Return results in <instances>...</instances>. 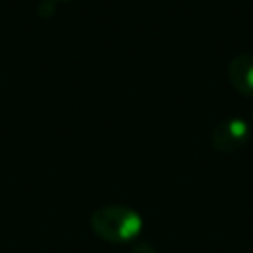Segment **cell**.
Instances as JSON below:
<instances>
[{
    "label": "cell",
    "instance_id": "6da1fadb",
    "mask_svg": "<svg viewBox=\"0 0 253 253\" xmlns=\"http://www.w3.org/2000/svg\"><path fill=\"white\" fill-rule=\"evenodd\" d=\"M90 227L108 243H130L141 234L142 217L125 205H104L92 213Z\"/></svg>",
    "mask_w": 253,
    "mask_h": 253
},
{
    "label": "cell",
    "instance_id": "7a4b0ae2",
    "mask_svg": "<svg viewBox=\"0 0 253 253\" xmlns=\"http://www.w3.org/2000/svg\"><path fill=\"white\" fill-rule=\"evenodd\" d=\"M250 141V125L243 118H227L217 123L211 132V144L218 153L231 155Z\"/></svg>",
    "mask_w": 253,
    "mask_h": 253
},
{
    "label": "cell",
    "instance_id": "3957f363",
    "mask_svg": "<svg viewBox=\"0 0 253 253\" xmlns=\"http://www.w3.org/2000/svg\"><path fill=\"white\" fill-rule=\"evenodd\" d=\"M227 77L236 92L253 97V54L236 56L227 68Z\"/></svg>",
    "mask_w": 253,
    "mask_h": 253
},
{
    "label": "cell",
    "instance_id": "277c9868",
    "mask_svg": "<svg viewBox=\"0 0 253 253\" xmlns=\"http://www.w3.org/2000/svg\"><path fill=\"white\" fill-rule=\"evenodd\" d=\"M132 253H155V248L149 243H137L132 248Z\"/></svg>",
    "mask_w": 253,
    "mask_h": 253
},
{
    "label": "cell",
    "instance_id": "5b68a950",
    "mask_svg": "<svg viewBox=\"0 0 253 253\" xmlns=\"http://www.w3.org/2000/svg\"><path fill=\"white\" fill-rule=\"evenodd\" d=\"M54 2H70V0H54Z\"/></svg>",
    "mask_w": 253,
    "mask_h": 253
},
{
    "label": "cell",
    "instance_id": "8992f818",
    "mask_svg": "<svg viewBox=\"0 0 253 253\" xmlns=\"http://www.w3.org/2000/svg\"><path fill=\"white\" fill-rule=\"evenodd\" d=\"M252 118H253V115H252Z\"/></svg>",
    "mask_w": 253,
    "mask_h": 253
}]
</instances>
